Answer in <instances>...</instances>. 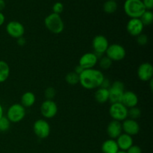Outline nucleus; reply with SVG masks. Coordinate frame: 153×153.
I'll list each match as a JSON object with an SVG mask.
<instances>
[{
    "mask_svg": "<svg viewBox=\"0 0 153 153\" xmlns=\"http://www.w3.org/2000/svg\"><path fill=\"white\" fill-rule=\"evenodd\" d=\"M65 80L68 85H76L79 83V75L73 72H70L65 76Z\"/></svg>",
    "mask_w": 153,
    "mask_h": 153,
    "instance_id": "24",
    "label": "nucleus"
},
{
    "mask_svg": "<svg viewBox=\"0 0 153 153\" xmlns=\"http://www.w3.org/2000/svg\"><path fill=\"white\" fill-rule=\"evenodd\" d=\"M117 153H126V152H124V151H120V150L119 152H117Z\"/></svg>",
    "mask_w": 153,
    "mask_h": 153,
    "instance_id": "40",
    "label": "nucleus"
},
{
    "mask_svg": "<svg viewBox=\"0 0 153 153\" xmlns=\"http://www.w3.org/2000/svg\"><path fill=\"white\" fill-rule=\"evenodd\" d=\"M105 76L102 71L97 69L84 70L79 75V84L87 90L97 89L101 86Z\"/></svg>",
    "mask_w": 153,
    "mask_h": 153,
    "instance_id": "1",
    "label": "nucleus"
},
{
    "mask_svg": "<svg viewBox=\"0 0 153 153\" xmlns=\"http://www.w3.org/2000/svg\"><path fill=\"white\" fill-rule=\"evenodd\" d=\"M109 114L114 120L123 122L128 118V108L121 102L113 103L109 108Z\"/></svg>",
    "mask_w": 153,
    "mask_h": 153,
    "instance_id": "7",
    "label": "nucleus"
},
{
    "mask_svg": "<svg viewBox=\"0 0 153 153\" xmlns=\"http://www.w3.org/2000/svg\"><path fill=\"white\" fill-rule=\"evenodd\" d=\"M140 19L144 26L150 25L153 22V13L152 10H146L140 16Z\"/></svg>",
    "mask_w": 153,
    "mask_h": 153,
    "instance_id": "25",
    "label": "nucleus"
},
{
    "mask_svg": "<svg viewBox=\"0 0 153 153\" xmlns=\"http://www.w3.org/2000/svg\"><path fill=\"white\" fill-rule=\"evenodd\" d=\"M146 10H152L153 8V0H142Z\"/></svg>",
    "mask_w": 153,
    "mask_h": 153,
    "instance_id": "33",
    "label": "nucleus"
},
{
    "mask_svg": "<svg viewBox=\"0 0 153 153\" xmlns=\"http://www.w3.org/2000/svg\"><path fill=\"white\" fill-rule=\"evenodd\" d=\"M55 94H56V91L52 87H49L44 91V96L46 97V100H53L54 97H55Z\"/></svg>",
    "mask_w": 153,
    "mask_h": 153,
    "instance_id": "29",
    "label": "nucleus"
},
{
    "mask_svg": "<svg viewBox=\"0 0 153 153\" xmlns=\"http://www.w3.org/2000/svg\"><path fill=\"white\" fill-rule=\"evenodd\" d=\"M6 32L10 37L13 38L18 39L21 37H23L25 34V27L18 21H10L6 25Z\"/></svg>",
    "mask_w": 153,
    "mask_h": 153,
    "instance_id": "11",
    "label": "nucleus"
},
{
    "mask_svg": "<svg viewBox=\"0 0 153 153\" xmlns=\"http://www.w3.org/2000/svg\"><path fill=\"white\" fill-rule=\"evenodd\" d=\"M116 142L117 143V146L118 147H119L120 150L126 152V151L133 145L134 140H133V138L131 136L123 132L122 134L116 139Z\"/></svg>",
    "mask_w": 153,
    "mask_h": 153,
    "instance_id": "18",
    "label": "nucleus"
},
{
    "mask_svg": "<svg viewBox=\"0 0 153 153\" xmlns=\"http://www.w3.org/2000/svg\"><path fill=\"white\" fill-rule=\"evenodd\" d=\"M16 43L18 44V46H24L26 44V40L24 37H21L19 38L16 39Z\"/></svg>",
    "mask_w": 153,
    "mask_h": 153,
    "instance_id": "35",
    "label": "nucleus"
},
{
    "mask_svg": "<svg viewBox=\"0 0 153 153\" xmlns=\"http://www.w3.org/2000/svg\"><path fill=\"white\" fill-rule=\"evenodd\" d=\"M108 46V40L104 35L99 34V35L95 36L94 39H93V49H94V53L98 56L99 58L100 57L103 56L104 54H105V52Z\"/></svg>",
    "mask_w": 153,
    "mask_h": 153,
    "instance_id": "9",
    "label": "nucleus"
},
{
    "mask_svg": "<svg viewBox=\"0 0 153 153\" xmlns=\"http://www.w3.org/2000/svg\"><path fill=\"white\" fill-rule=\"evenodd\" d=\"M52 10H53L54 13L56 14H61L63 11H64V4L61 2H55L52 6Z\"/></svg>",
    "mask_w": 153,
    "mask_h": 153,
    "instance_id": "31",
    "label": "nucleus"
},
{
    "mask_svg": "<svg viewBox=\"0 0 153 153\" xmlns=\"http://www.w3.org/2000/svg\"><path fill=\"white\" fill-rule=\"evenodd\" d=\"M140 117H141V110L137 106L128 109V118L129 119L137 120Z\"/></svg>",
    "mask_w": 153,
    "mask_h": 153,
    "instance_id": "27",
    "label": "nucleus"
},
{
    "mask_svg": "<svg viewBox=\"0 0 153 153\" xmlns=\"http://www.w3.org/2000/svg\"><path fill=\"white\" fill-rule=\"evenodd\" d=\"M124 11L130 19L139 18L146 11L142 0H126L123 5Z\"/></svg>",
    "mask_w": 153,
    "mask_h": 153,
    "instance_id": "2",
    "label": "nucleus"
},
{
    "mask_svg": "<svg viewBox=\"0 0 153 153\" xmlns=\"http://www.w3.org/2000/svg\"><path fill=\"white\" fill-rule=\"evenodd\" d=\"M94 99L100 104H104L109 101L108 89L103 88H97L94 94Z\"/></svg>",
    "mask_w": 153,
    "mask_h": 153,
    "instance_id": "20",
    "label": "nucleus"
},
{
    "mask_svg": "<svg viewBox=\"0 0 153 153\" xmlns=\"http://www.w3.org/2000/svg\"><path fill=\"white\" fill-rule=\"evenodd\" d=\"M4 116V110H3V107L0 104V119Z\"/></svg>",
    "mask_w": 153,
    "mask_h": 153,
    "instance_id": "39",
    "label": "nucleus"
},
{
    "mask_svg": "<svg viewBox=\"0 0 153 153\" xmlns=\"http://www.w3.org/2000/svg\"><path fill=\"white\" fill-rule=\"evenodd\" d=\"M111 85V83L110 80H109L108 79H107V78L105 77L104 80H103L102 82L100 88H105V89H108V88H110Z\"/></svg>",
    "mask_w": 153,
    "mask_h": 153,
    "instance_id": "34",
    "label": "nucleus"
},
{
    "mask_svg": "<svg viewBox=\"0 0 153 153\" xmlns=\"http://www.w3.org/2000/svg\"><path fill=\"white\" fill-rule=\"evenodd\" d=\"M107 134L110 139L116 140L123 133L122 123L119 121L112 120L107 126Z\"/></svg>",
    "mask_w": 153,
    "mask_h": 153,
    "instance_id": "16",
    "label": "nucleus"
},
{
    "mask_svg": "<svg viewBox=\"0 0 153 153\" xmlns=\"http://www.w3.org/2000/svg\"><path fill=\"white\" fill-rule=\"evenodd\" d=\"M99 58L94 52H87L80 58L79 61V65L83 70L93 69L98 64Z\"/></svg>",
    "mask_w": 153,
    "mask_h": 153,
    "instance_id": "12",
    "label": "nucleus"
},
{
    "mask_svg": "<svg viewBox=\"0 0 153 153\" xmlns=\"http://www.w3.org/2000/svg\"><path fill=\"white\" fill-rule=\"evenodd\" d=\"M126 153H142V149L137 145L133 144L128 150L126 151Z\"/></svg>",
    "mask_w": 153,
    "mask_h": 153,
    "instance_id": "32",
    "label": "nucleus"
},
{
    "mask_svg": "<svg viewBox=\"0 0 153 153\" xmlns=\"http://www.w3.org/2000/svg\"><path fill=\"white\" fill-rule=\"evenodd\" d=\"M10 123H11L6 117V116H3L0 119V132H6L8 131L10 127Z\"/></svg>",
    "mask_w": 153,
    "mask_h": 153,
    "instance_id": "28",
    "label": "nucleus"
},
{
    "mask_svg": "<svg viewBox=\"0 0 153 153\" xmlns=\"http://www.w3.org/2000/svg\"><path fill=\"white\" fill-rule=\"evenodd\" d=\"M83 70H84L82 68V67H80V66L77 65L76 67H75L74 72H75V73H77L78 75H80L81 73H82V71H83Z\"/></svg>",
    "mask_w": 153,
    "mask_h": 153,
    "instance_id": "36",
    "label": "nucleus"
},
{
    "mask_svg": "<svg viewBox=\"0 0 153 153\" xmlns=\"http://www.w3.org/2000/svg\"><path fill=\"white\" fill-rule=\"evenodd\" d=\"M5 1L4 0H0V12L2 11L5 7Z\"/></svg>",
    "mask_w": 153,
    "mask_h": 153,
    "instance_id": "38",
    "label": "nucleus"
},
{
    "mask_svg": "<svg viewBox=\"0 0 153 153\" xmlns=\"http://www.w3.org/2000/svg\"><path fill=\"white\" fill-rule=\"evenodd\" d=\"M98 63L99 64H100V68H101L102 70H105L111 67L113 61H112L110 58H108L106 55H104V56H102L99 58Z\"/></svg>",
    "mask_w": 153,
    "mask_h": 153,
    "instance_id": "26",
    "label": "nucleus"
},
{
    "mask_svg": "<svg viewBox=\"0 0 153 153\" xmlns=\"http://www.w3.org/2000/svg\"><path fill=\"white\" fill-rule=\"evenodd\" d=\"M122 128L123 131L125 134H128L130 136H134L137 134L140 131V125L137 120L127 118L125 120L123 121Z\"/></svg>",
    "mask_w": 153,
    "mask_h": 153,
    "instance_id": "15",
    "label": "nucleus"
},
{
    "mask_svg": "<svg viewBox=\"0 0 153 153\" xmlns=\"http://www.w3.org/2000/svg\"><path fill=\"white\" fill-rule=\"evenodd\" d=\"M101 149L102 153H117L120 151L116 140L110 138L103 142Z\"/></svg>",
    "mask_w": 153,
    "mask_h": 153,
    "instance_id": "19",
    "label": "nucleus"
},
{
    "mask_svg": "<svg viewBox=\"0 0 153 153\" xmlns=\"http://www.w3.org/2000/svg\"><path fill=\"white\" fill-rule=\"evenodd\" d=\"M137 77L142 82H149L153 77V67L152 64L144 62L140 64L137 71Z\"/></svg>",
    "mask_w": 153,
    "mask_h": 153,
    "instance_id": "13",
    "label": "nucleus"
},
{
    "mask_svg": "<svg viewBox=\"0 0 153 153\" xmlns=\"http://www.w3.org/2000/svg\"><path fill=\"white\" fill-rule=\"evenodd\" d=\"M33 131L40 139H46L49 136L51 127L49 123L44 119H39L34 123Z\"/></svg>",
    "mask_w": 153,
    "mask_h": 153,
    "instance_id": "8",
    "label": "nucleus"
},
{
    "mask_svg": "<svg viewBox=\"0 0 153 153\" xmlns=\"http://www.w3.org/2000/svg\"><path fill=\"white\" fill-rule=\"evenodd\" d=\"M58 108L53 100H46L40 105V113L46 119H52L58 114Z\"/></svg>",
    "mask_w": 153,
    "mask_h": 153,
    "instance_id": "10",
    "label": "nucleus"
},
{
    "mask_svg": "<svg viewBox=\"0 0 153 153\" xmlns=\"http://www.w3.org/2000/svg\"><path fill=\"white\" fill-rule=\"evenodd\" d=\"M4 21H5V16L3 14L2 12H0V26H1L4 23Z\"/></svg>",
    "mask_w": 153,
    "mask_h": 153,
    "instance_id": "37",
    "label": "nucleus"
},
{
    "mask_svg": "<svg viewBox=\"0 0 153 153\" xmlns=\"http://www.w3.org/2000/svg\"><path fill=\"white\" fill-rule=\"evenodd\" d=\"M25 108H24L20 103H15L8 108L6 114V117L10 123H16L21 122L25 118Z\"/></svg>",
    "mask_w": 153,
    "mask_h": 153,
    "instance_id": "4",
    "label": "nucleus"
},
{
    "mask_svg": "<svg viewBox=\"0 0 153 153\" xmlns=\"http://www.w3.org/2000/svg\"><path fill=\"white\" fill-rule=\"evenodd\" d=\"M105 54L106 56L112 61H120L125 58L126 51L122 45L119 43H113L109 45Z\"/></svg>",
    "mask_w": 153,
    "mask_h": 153,
    "instance_id": "6",
    "label": "nucleus"
},
{
    "mask_svg": "<svg viewBox=\"0 0 153 153\" xmlns=\"http://www.w3.org/2000/svg\"><path fill=\"white\" fill-rule=\"evenodd\" d=\"M109 102L113 103L121 102L123 95L125 92V85L121 81H115L108 88Z\"/></svg>",
    "mask_w": 153,
    "mask_h": 153,
    "instance_id": "5",
    "label": "nucleus"
},
{
    "mask_svg": "<svg viewBox=\"0 0 153 153\" xmlns=\"http://www.w3.org/2000/svg\"><path fill=\"white\" fill-rule=\"evenodd\" d=\"M144 25L139 18L130 19L126 25V31L132 37H137L143 33Z\"/></svg>",
    "mask_w": 153,
    "mask_h": 153,
    "instance_id": "14",
    "label": "nucleus"
},
{
    "mask_svg": "<svg viewBox=\"0 0 153 153\" xmlns=\"http://www.w3.org/2000/svg\"><path fill=\"white\" fill-rule=\"evenodd\" d=\"M46 28L50 32L55 34H59L63 32L64 29V23L62 18L59 14L52 13L48 15L44 19Z\"/></svg>",
    "mask_w": 153,
    "mask_h": 153,
    "instance_id": "3",
    "label": "nucleus"
},
{
    "mask_svg": "<svg viewBox=\"0 0 153 153\" xmlns=\"http://www.w3.org/2000/svg\"><path fill=\"white\" fill-rule=\"evenodd\" d=\"M10 69L8 64L4 61H0V83H3L8 79Z\"/></svg>",
    "mask_w": 153,
    "mask_h": 153,
    "instance_id": "22",
    "label": "nucleus"
},
{
    "mask_svg": "<svg viewBox=\"0 0 153 153\" xmlns=\"http://www.w3.org/2000/svg\"><path fill=\"white\" fill-rule=\"evenodd\" d=\"M117 3L115 0H108L103 4V10L108 14L115 13L117 10Z\"/></svg>",
    "mask_w": 153,
    "mask_h": 153,
    "instance_id": "23",
    "label": "nucleus"
},
{
    "mask_svg": "<svg viewBox=\"0 0 153 153\" xmlns=\"http://www.w3.org/2000/svg\"><path fill=\"white\" fill-rule=\"evenodd\" d=\"M137 37V44L140 45V46H145V45H146L148 43V41H149V38H148V37L146 36V34H140V35H138Z\"/></svg>",
    "mask_w": 153,
    "mask_h": 153,
    "instance_id": "30",
    "label": "nucleus"
},
{
    "mask_svg": "<svg viewBox=\"0 0 153 153\" xmlns=\"http://www.w3.org/2000/svg\"><path fill=\"white\" fill-rule=\"evenodd\" d=\"M36 102V97L34 93L31 91H27L24 93L21 97L20 104L23 106L24 108H31V106L34 105Z\"/></svg>",
    "mask_w": 153,
    "mask_h": 153,
    "instance_id": "21",
    "label": "nucleus"
},
{
    "mask_svg": "<svg viewBox=\"0 0 153 153\" xmlns=\"http://www.w3.org/2000/svg\"><path fill=\"white\" fill-rule=\"evenodd\" d=\"M138 97L137 94L133 91H128L124 92L121 103L128 109L137 106L138 104Z\"/></svg>",
    "mask_w": 153,
    "mask_h": 153,
    "instance_id": "17",
    "label": "nucleus"
}]
</instances>
